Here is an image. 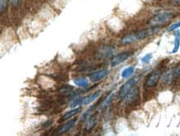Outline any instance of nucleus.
Returning a JSON list of instances; mask_svg holds the SVG:
<instances>
[{
	"mask_svg": "<svg viewBox=\"0 0 180 136\" xmlns=\"http://www.w3.org/2000/svg\"><path fill=\"white\" fill-rule=\"evenodd\" d=\"M159 29L160 28L159 27H153L149 29H143V30L139 31V32L133 33V34H128L121 39V43L127 44V43H131L143 40V39H146L147 37H149L155 33H157Z\"/></svg>",
	"mask_w": 180,
	"mask_h": 136,
	"instance_id": "1",
	"label": "nucleus"
},
{
	"mask_svg": "<svg viewBox=\"0 0 180 136\" xmlns=\"http://www.w3.org/2000/svg\"><path fill=\"white\" fill-rule=\"evenodd\" d=\"M173 17V13H161L151 18L148 21V25L151 27H158L170 20Z\"/></svg>",
	"mask_w": 180,
	"mask_h": 136,
	"instance_id": "2",
	"label": "nucleus"
},
{
	"mask_svg": "<svg viewBox=\"0 0 180 136\" xmlns=\"http://www.w3.org/2000/svg\"><path fill=\"white\" fill-rule=\"evenodd\" d=\"M161 75H162V72L159 69L153 71L150 75L148 76L145 85H146L147 87H153V86H155L157 84V83L160 79Z\"/></svg>",
	"mask_w": 180,
	"mask_h": 136,
	"instance_id": "3",
	"label": "nucleus"
},
{
	"mask_svg": "<svg viewBox=\"0 0 180 136\" xmlns=\"http://www.w3.org/2000/svg\"><path fill=\"white\" fill-rule=\"evenodd\" d=\"M138 79H131L128 81L122 86V88L120 89L119 91V97L121 99H123L126 95L133 88V87L135 85V84L137 83Z\"/></svg>",
	"mask_w": 180,
	"mask_h": 136,
	"instance_id": "4",
	"label": "nucleus"
},
{
	"mask_svg": "<svg viewBox=\"0 0 180 136\" xmlns=\"http://www.w3.org/2000/svg\"><path fill=\"white\" fill-rule=\"evenodd\" d=\"M114 52V48L111 46H104L101 48L97 53V58L100 59H104L107 58H109L113 55Z\"/></svg>",
	"mask_w": 180,
	"mask_h": 136,
	"instance_id": "5",
	"label": "nucleus"
},
{
	"mask_svg": "<svg viewBox=\"0 0 180 136\" xmlns=\"http://www.w3.org/2000/svg\"><path fill=\"white\" fill-rule=\"evenodd\" d=\"M130 55H131L130 53L125 52V53H122V54H119V55L114 56L113 58V59H112V61H111V66L112 67H115V66L119 65V64L125 61Z\"/></svg>",
	"mask_w": 180,
	"mask_h": 136,
	"instance_id": "6",
	"label": "nucleus"
},
{
	"mask_svg": "<svg viewBox=\"0 0 180 136\" xmlns=\"http://www.w3.org/2000/svg\"><path fill=\"white\" fill-rule=\"evenodd\" d=\"M108 74H109V71L108 69H101L90 75V79L93 82H98L103 79L104 77H106Z\"/></svg>",
	"mask_w": 180,
	"mask_h": 136,
	"instance_id": "7",
	"label": "nucleus"
},
{
	"mask_svg": "<svg viewBox=\"0 0 180 136\" xmlns=\"http://www.w3.org/2000/svg\"><path fill=\"white\" fill-rule=\"evenodd\" d=\"M139 88H132L128 94L126 95V96L124 97L126 99V104H130V103L133 102L139 96Z\"/></svg>",
	"mask_w": 180,
	"mask_h": 136,
	"instance_id": "8",
	"label": "nucleus"
},
{
	"mask_svg": "<svg viewBox=\"0 0 180 136\" xmlns=\"http://www.w3.org/2000/svg\"><path fill=\"white\" fill-rule=\"evenodd\" d=\"M100 95V91H97V92H95V93H93V95H89L88 97H87V98H83V104H90V103H92L93 101H94Z\"/></svg>",
	"mask_w": 180,
	"mask_h": 136,
	"instance_id": "9",
	"label": "nucleus"
},
{
	"mask_svg": "<svg viewBox=\"0 0 180 136\" xmlns=\"http://www.w3.org/2000/svg\"><path fill=\"white\" fill-rule=\"evenodd\" d=\"M73 82L77 86H79V87H86L87 85L88 84V80L84 77L77 78L73 80Z\"/></svg>",
	"mask_w": 180,
	"mask_h": 136,
	"instance_id": "10",
	"label": "nucleus"
},
{
	"mask_svg": "<svg viewBox=\"0 0 180 136\" xmlns=\"http://www.w3.org/2000/svg\"><path fill=\"white\" fill-rule=\"evenodd\" d=\"M180 45V32L177 31V33L175 34V39H174V48L172 50V54H175L178 52Z\"/></svg>",
	"mask_w": 180,
	"mask_h": 136,
	"instance_id": "11",
	"label": "nucleus"
},
{
	"mask_svg": "<svg viewBox=\"0 0 180 136\" xmlns=\"http://www.w3.org/2000/svg\"><path fill=\"white\" fill-rule=\"evenodd\" d=\"M76 122V119H72V120H70V121H68V122L65 124L59 130V133L60 134H63V133H65L67 132L68 130H69V129H71L72 127L73 126V124H75Z\"/></svg>",
	"mask_w": 180,
	"mask_h": 136,
	"instance_id": "12",
	"label": "nucleus"
},
{
	"mask_svg": "<svg viewBox=\"0 0 180 136\" xmlns=\"http://www.w3.org/2000/svg\"><path fill=\"white\" fill-rule=\"evenodd\" d=\"M80 110H81V109L80 108H79V109H73V110H71V111H69V112H68V113H66L64 115H63V117L62 118V120H64V119H70L71 117H73V116H74L75 115H77L79 112Z\"/></svg>",
	"mask_w": 180,
	"mask_h": 136,
	"instance_id": "13",
	"label": "nucleus"
},
{
	"mask_svg": "<svg viewBox=\"0 0 180 136\" xmlns=\"http://www.w3.org/2000/svg\"><path fill=\"white\" fill-rule=\"evenodd\" d=\"M134 73V67L131 66L128 68H125L123 72H122V77L123 78H128Z\"/></svg>",
	"mask_w": 180,
	"mask_h": 136,
	"instance_id": "14",
	"label": "nucleus"
},
{
	"mask_svg": "<svg viewBox=\"0 0 180 136\" xmlns=\"http://www.w3.org/2000/svg\"><path fill=\"white\" fill-rule=\"evenodd\" d=\"M95 122H96V118H95V117H91V118H90V119L88 120V122H87L85 129H91L93 126H94V124H95Z\"/></svg>",
	"mask_w": 180,
	"mask_h": 136,
	"instance_id": "15",
	"label": "nucleus"
},
{
	"mask_svg": "<svg viewBox=\"0 0 180 136\" xmlns=\"http://www.w3.org/2000/svg\"><path fill=\"white\" fill-rule=\"evenodd\" d=\"M83 98H79V99H75L73 102H72L70 104V107H71V108H74V107H76V106H79L80 104L83 103Z\"/></svg>",
	"mask_w": 180,
	"mask_h": 136,
	"instance_id": "16",
	"label": "nucleus"
},
{
	"mask_svg": "<svg viewBox=\"0 0 180 136\" xmlns=\"http://www.w3.org/2000/svg\"><path fill=\"white\" fill-rule=\"evenodd\" d=\"M112 99H113V95H111L110 96H108V98L106 99V100L103 102V104H102V109H105L108 106V104H110V102L112 101Z\"/></svg>",
	"mask_w": 180,
	"mask_h": 136,
	"instance_id": "17",
	"label": "nucleus"
},
{
	"mask_svg": "<svg viewBox=\"0 0 180 136\" xmlns=\"http://www.w3.org/2000/svg\"><path fill=\"white\" fill-rule=\"evenodd\" d=\"M152 57H153L152 54H148V55H146L145 56H143V57L141 59V61L143 62V64H147V63H148V62L150 61V59H152Z\"/></svg>",
	"mask_w": 180,
	"mask_h": 136,
	"instance_id": "18",
	"label": "nucleus"
},
{
	"mask_svg": "<svg viewBox=\"0 0 180 136\" xmlns=\"http://www.w3.org/2000/svg\"><path fill=\"white\" fill-rule=\"evenodd\" d=\"M173 75L174 77H180V64L173 69Z\"/></svg>",
	"mask_w": 180,
	"mask_h": 136,
	"instance_id": "19",
	"label": "nucleus"
},
{
	"mask_svg": "<svg viewBox=\"0 0 180 136\" xmlns=\"http://www.w3.org/2000/svg\"><path fill=\"white\" fill-rule=\"evenodd\" d=\"M180 27V22L179 23H174L173 25H171L170 27L168 28V31H172V30H174V29H176V28H178Z\"/></svg>",
	"mask_w": 180,
	"mask_h": 136,
	"instance_id": "20",
	"label": "nucleus"
},
{
	"mask_svg": "<svg viewBox=\"0 0 180 136\" xmlns=\"http://www.w3.org/2000/svg\"><path fill=\"white\" fill-rule=\"evenodd\" d=\"M7 1L8 0H0V12L4 8V7L6 6Z\"/></svg>",
	"mask_w": 180,
	"mask_h": 136,
	"instance_id": "21",
	"label": "nucleus"
}]
</instances>
